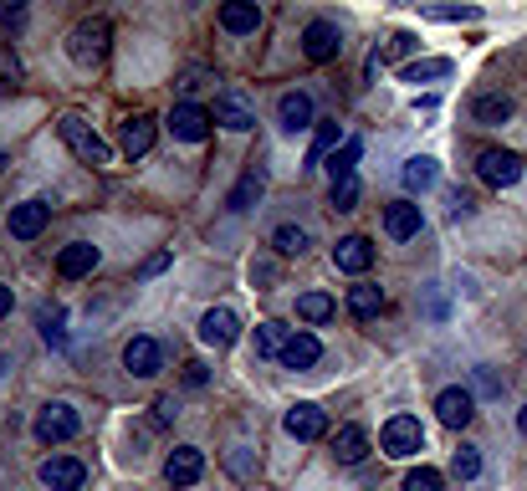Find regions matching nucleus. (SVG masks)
<instances>
[{"label": "nucleus", "mask_w": 527, "mask_h": 491, "mask_svg": "<svg viewBox=\"0 0 527 491\" xmlns=\"http://www.w3.org/2000/svg\"><path fill=\"white\" fill-rule=\"evenodd\" d=\"M108 21H82V26H72V36H67V57L77 62V67H98L103 57H108Z\"/></svg>", "instance_id": "nucleus-1"}, {"label": "nucleus", "mask_w": 527, "mask_h": 491, "mask_svg": "<svg viewBox=\"0 0 527 491\" xmlns=\"http://www.w3.org/2000/svg\"><path fill=\"white\" fill-rule=\"evenodd\" d=\"M57 128H62V139L72 144V154H77V159H87V164H98V169H108V164H113V149H108V144L98 139V133H93V128H87V118L67 113V118H62Z\"/></svg>", "instance_id": "nucleus-2"}, {"label": "nucleus", "mask_w": 527, "mask_h": 491, "mask_svg": "<svg viewBox=\"0 0 527 491\" xmlns=\"http://www.w3.org/2000/svg\"><path fill=\"white\" fill-rule=\"evenodd\" d=\"M379 451L394 456V461H405V456L425 451V430H420V420H415V415H394V420L379 430Z\"/></svg>", "instance_id": "nucleus-3"}, {"label": "nucleus", "mask_w": 527, "mask_h": 491, "mask_svg": "<svg viewBox=\"0 0 527 491\" xmlns=\"http://www.w3.org/2000/svg\"><path fill=\"white\" fill-rule=\"evenodd\" d=\"M77 430H82V420H77V410L67 405V399L41 405V415H36V440H41V445H62V440H72Z\"/></svg>", "instance_id": "nucleus-4"}, {"label": "nucleus", "mask_w": 527, "mask_h": 491, "mask_svg": "<svg viewBox=\"0 0 527 491\" xmlns=\"http://www.w3.org/2000/svg\"><path fill=\"white\" fill-rule=\"evenodd\" d=\"M476 180L492 185V190H507V185L522 180V159L507 154V149H481L476 154Z\"/></svg>", "instance_id": "nucleus-5"}, {"label": "nucleus", "mask_w": 527, "mask_h": 491, "mask_svg": "<svg viewBox=\"0 0 527 491\" xmlns=\"http://www.w3.org/2000/svg\"><path fill=\"white\" fill-rule=\"evenodd\" d=\"M36 476H41V486H47V491H82L87 466H82L77 456H47Z\"/></svg>", "instance_id": "nucleus-6"}, {"label": "nucleus", "mask_w": 527, "mask_h": 491, "mask_svg": "<svg viewBox=\"0 0 527 491\" xmlns=\"http://www.w3.org/2000/svg\"><path fill=\"white\" fill-rule=\"evenodd\" d=\"M338 52H343V31L333 21H313L302 31V57L307 62H333Z\"/></svg>", "instance_id": "nucleus-7"}, {"label": "nucleus", "mask_w": 527, "mask_h": 491, "mask_svg": "<svg viewBox=\"0 0 527 491\" xmlns=\"http://www.w3.org/2000/svg\"><path fill=\"white\" fill-rule=\"evenodd\" d=\"M123 369L134 374V379H154L159 369H164V348L154 343V338H128V348H123Z\"/></svg>", "instance_id": "nucleus-8"}, {"label": "nucleus", "mask_w": 527, "mask_h": 491, "mask_svg": "<svg viewBox=\"0 0 527 491\" xmlns=\"http://www.w3.org/2000/svg\"><path fill=\"white\" fill-rule=\"evenodd\" d=\"M282 430H287L292 440H323V435H328V415L313 405V399H302V405H292V410L282 415Z\"/></svg>", "instance_id": "nucleus-9"}, {"label": "nucleus", "mask_w": 527, "mask_h": 491, "mask_svg": "<svg viewBox=\"0 0 527 491\" xmlns=\"http://www.w3.org/2000/svg\"><path fill=\"white\" fill-rule=\"evenodd\" d=\"M210 123H215V113L200 108V103H180L169 113V133H174V139H185V144H200L210 133Z\"/></svg>", "instance_id": "nucleus-10"}, {"label": "nucleus", "mask_w": 527, "mask_h": 491, "mask_svg": "<svg viewBox=\"0 0 527 491\" xmlns=\"http://www.w3.org/2000/svg\"><path fill=\"white\" fill-rule=\"evenodd\" d=\"M241 338V318L231 307H210L205 318H200V343H210V348H231Z\"/></svg>", "instance_id": "nucleus-11"}, {"label": "nucleus", "mask_w": 527, "mask_h": 491, "mask_svg": "<svg viewBox=\"0 0 527 491\" xmlns=\"http://www.w3.org/2000/svg\"><path fill=\"white\" fill-rule=\"evenodd\" d=\"M435 415H441V425H451V430H466L471 415H476V394L471 389H441L435 394Z\"/></svg>", "instance_id": "nucleus-12"}, {"label": "nucleus", "mask_w": 527, "mask_h": 491, "mask_svg": "<svg viewBox=\"0 0 527 491\" xmlns=\"http://www.w3.org/2000/svg\"><path fill=\"white\" fill-rule=\"evenodd\" d=\"M205 476V456L195 451V445H174L169 461H164V481L169 486H195Z\"/></svg>", "instance_id": "nucleus-13"}, {"label": "nucleus", "mask_w": 527, "mask_h": 491, "mask_svg": "<svg viewBox=\"0 0 527 491\" xmlns=\"http://www.w3.org/2000/svg\"><path fill=\"white\" fill-rule=\"evenodd\" d=\"M333 266H338V272H348V277H364L369 266H374L369 236H343V241L333 246Z\"/></svg>", "instance_id": "nucleus-14"}, {"label": "nucleus", "mask_w": 527, "mask_h": 491, "mask_svg": "<svg viewBox=\"0 0 527 491\" xmlns=\"http://www.w3.org/2000/svg\"><path fill=\"white\" fill-rule=\"evenodd\" d=\"M420 205H410V200H394V205H384V236L389 241H415L420 236Z\"/></svg>", "instance_id": "nucleus-15"}, {"label": "nucleus", "mask_w": 527, "mask_h": 491, "mask_svg": "<svg viewBox=\"0 0 527 491\" xmlns=\"http://www.w3.org/2000/svg\"><path fill=\"white\" fill-rule=\"evenodd\" d=\"M47 215H52L47 200H21V205L11 210V236H16V241H36L41 231H47Z\"/></svg>", "instance_id": "nucleus-16"}, {"label": "nucleus", "mask_w": 527, "mask_h": 491, "mask_svg": "<svg viewBox=\"0 0 527 491\" xmlns=\"http://www.w3.org/2000/svg\"><path fill=\"white\" fill-rule=\"evenodd\" d=\"M369 456V430L364 425H338V435H333V461L338 466H359Z\"/></svg>", "instance_id": "nucleus-17"}, {"label": "nucleus", "mask_w": 527, "mask_h": 491, "mask_svg": "<svg viewBox=\"0 0 527 491\" xmlns=\"http://www.w3.org/2000/svg\"><path fill=\"white\" fill-rule=\"evenodd\" d=\"M215 123L231 128V133H246V128H256V108L241 93H221L215 98Z\"/></svg>", "instance_id": "nucleus-18"}, {"label": "nucleus", "mask_w": 527, "mask_h": 491, "mask_svg": "<svg viewBox=\"0 0 527 491\" xmlns=\"http://www.w3.org/2000/svg\"><path fill=\"white\" fill-rule=\"evenodd\" d=\"M507 118H512V98H507V93H476V98H471V123L502 128Z\"/></svg>", "instance_id": "nucleus-19"}, {"label": "nucleus", "mask_w": 527, "mask_h": 491, "mask_svg": "<svg viewBox=\"0 0 527 491\" xmlns=\"http://www.w3.org/2000/svg\"><path fill=\"white\" fill-rule=\"evenodd\" d=\"M93 266H98V246H87V241H72V246H62V256H57V272H62L67 282L87 277Z\"/></svg>", "instance_id": "nucleus-20"}, {"label": "nucleus", "mask_w": 527, "mask_h": 491, "mask_svg": "<svg viewBox=\"0 0 527 491\" xmlns=\"http://www.w3.org/2000/svg\"><path fill=\"white\" fill-rule=\"evenodd\" d=\"M221 26L231 36H251L261 26V6H256V0H226V6H221Z\"/></svg>", "instance_id": "nucleus-21"}, {"label": "nucleus", "mask_w": 527, "mask_h": 491, "mask_svg": "<svg viewBox=\"0 0 527 491\" xmlns=\"http://www.w3.org/2000/svg\"><path fill=\"white\" fill-rule=\"evenodd\" d=\"M277 123H282L287 133L313 128V98H307V93H282V103H277Z\"/></svg>", "instance_id": "nucleus-22"}, {"label": "nucleus", "mask_w": 527, "mask_h": 491, "mask_svg": "<svg viewBox=\"0 0 527 491\" xmlns=\"http://www.w3.org/2000/svg\"><path fill=\"white\" fill-rule=\"evenodd\" d=\"M318 359H323L318 333H292V338H287V348H282V364H287V369H313Z\"/></svg>", "instance_id": "nucleus-23"}, {"label": "nucleus", "mask_w": 527, "mask_h": 491, "mask_svg": "<svg viewBox=\"0 0 527 491\" xmlns=\"http://www.w3.org/2000/svg\"><path fill=\"white\" fill-rule=\"evenodd\" d=\"M154 149V118L149 113H134V118H123V154L128 159H139Z\"/></svg>", "instance_id": "nucleus-24"}, {"label": "nucleus", "mask_w": 527, "mask_h": 491, "mask_svg": "<svg viewBox=\"0 0 527 491\" xmlns=\"http://www.w3.org/2000/svg\"><path fill=\"white\" fill-rule=\"evenodd\" d=\"M359 159H364V144H359V139H348L343 149H333L328 164H323V169H328V180H333V185L354 180V164H359Z\"/></svg>", "instance_id": "nucleus-25"}, {"label": "nucleus", "mask_w": 527, "mask_h": 491, "mask_svg": "<svg viewBox=\"0 0 527 491\" xmlns=\"http://www.w3.org/2000/svg\"><path fill=\"white\" fill-rule=\"evenodd\" d=\"M287 338H292V328H282V323H256V338H251L256 359H282Z\"/></svg>", "instance_id": "nucleus-26"}, {"label": "nucleus", "mask_w": 527, "mask_h": 491, "mask_svg": "<svg viewBox=\"0 0 527 491\" xmlns=\"http://www.w3.org/2000/svg\"><path fill=\"white\" fill-rule=\"evenodd\" d=\"M379 307H384V292L374 282L348 287V312H354V318H379Z\"/></svg>", "instance_id": "nucleus-27"}, {"label": "nucleus", "mask_w": 527, "mask_h": 491, "mask_svg": "<svg viewBox=\"0 0 527 491\" xmlns=\"http://www.w3.org/2000/svg\"><path fill=\"white\" fill-rule=\"evenodd\" d=\"M261 190H267V174H261V169H246V174H241V185L231 190V210H236V215L251 210V205L261 200Z\"/></svg>", "instance_id": "nucleus-28"}, {"label": "nucleus", "mask_w": 527, "mask_h": 491, "mask_svg": "<svg viewBox=\"0 0 527 491\" xmlns=\"http://www.w3.org/2000/svg\"><path fill=\"white\" fill-rule=\"evenodd\" d=\"M400 180H405V190H430V185H435V159H430V154H415V159H405Z\"/></svg>", "instance_id": "nucleus-29"}, {"label": "nucleus", "mask_w": 527, "mask_h": 491, "mask_svg": "<svg viewBox=\"0 0 527 491\" xmlns=\"http://www.w3.org/2000/svg\"><path fill=\"white\" fill-rule=\"evenodd\" d=\"M297 318L302 323H328L333 318V297L328 292H302L297 297Z\"/></svg>", "instance_id": "nucleus-30"}, {"label": "nucleus", "mask_w": 527, "mask_h": 491, "mask_svg": "<svg viewBox=\"0 0 527 491\" xmlns=\"http://www.w3.org/2000/svg\"><path fill=\"white\" fill-rule=\"evenodd\" d=\"M41 338H47V348H67V312L62 307H41Z\"/></svg>", "instance_id": "nucleus-31"}, {"label": "nucleus", "mask_w": 527, "mask_h": 491, "mask_svg": "<svg viewBox=\"0 0 527 491\" xmlns=\"http://www.w3.org/2000/svg\"><path fill=\"white\" fill-rule=\"evenodd\" d=\"M272 246H277V256H302L313 241H307L302 226H277V231H272Z\"/></svg>", "instance_id": "nucleus-32"}, {"label": "nucleus", "mask_w": 527, "mask_h": 491, "mask_svg": "<svg viewBox=\"0 0 527 491\" xmlns=\"http://www.w3.org/2000/svg\"><path fill=\"white\" fill-rule=\"evenodd\" d=\"M338 139H343L338 123H323V128H318V139H313V149H307V169H313V164H328V154L338 149Z\"/></svg>", "instance_id": "nucleus-33"}, {"label": "nucleus", "mask_w": 527, "mask_h": 491, "mask_svg": "<svg viewBox=\"0 0 527 491\" xmlns=\"http://www.w3.org/2000/svg\"><path fill=\"white\" fill-rule=\"evenodd\" d=\"M435 77H451V62L446 57H430V62H410L405 67V82H435Z\"/></svg>", "instance_id": "nucleus-34"}, {"label": "nucleus", "mask_w": 527, "mask_h": 491, "mask_svg": "<svg viewBox=\"0 0 527 491\" xmlns=\"http://www.w3.org/2000/svg\"><path fill=\"white\" fill-rule=\"evenodd\" d=\"M451 471H456L461 481H476V476H481V451H476V445H461V451L451 456Z\"/></svg>", "instance_id": "nucleus-35"}, {"label": "nucleus", "mask_w": 527, "mask_h": 491, "mask_svg": "<svg viewBox=\"0 0 527 491\" xmlns=\"http://www.w3.org/2000/svg\"><path fill=\"white\" fill-rule=\"evenodd\" d=\"M405 491H446V476L435 471V466H420V471L405 476Z\"/></svg>", "instance_id": "nucleus-36"}, {"label": "nucleus", "mask_w": 527, "mask_h": 491, "mask_svg": "<svg viewBox=\"0 0 527 491\" xmlns=\"http://www.w3.org/2000/svg\"><path fill=\"white\" fill-rule=\"evenodd\" d=\"M420 47V36L415 31H400V36H389V52H374L379 62H400V57H410Z\"/></svg>", "instance_id": "nucleus-37"}, {"label": "nucleus", "mask_w": 527, "mask_h": 491, "mask_svg": "<svg viewBox=\"0 0 527 491\" xmlns=\"http://www.w3.org/2000/svg\"><path fill=\"white\" fill-rule=\"evenodd\" d=\"M446 205H451V220L476 215V195H471V190H451V195H446Z\"/></svg>", "instance_id": "nucleus-38"}, {"label": "nucleus", "mask_w": 527, "mask_h": 491, "mask_svg": "<svg viewBox=\"0 0 527 491\" xmlns=\"http://www.w3.org/2000/svg\"><path fill=\"white\" fill-rule=\"evenodd\" d=\"M425 16H430V21H476L481 11H471V6H430Z\"/></svg>", "instance_id": "nucleus-39"}, {"label": "nucleus", "mask_w": 527, "mask_h": 491, "mask_svg": "<svg viewBox=\"0 0 527 491\" xmlns=\"http://www.w3.org/2000/svg\"><path fill=\"white\" fill-rule=\"evenodd\" d=\"M333 205H338V210H354V205H359V180L333 185Z\"/></svg>", "instance_id": "nucleus-40"}, {"label": "nucleus", "mask_w": 527, "mask_h": 491, "mask_svg": "<svg viewBox=\"0 0 527 491\" xmlns=\"http://www.w3.org/2000/svg\"><path fill=\"white\" fill-rule=\"evenodd\" d=\"M476 389L481 394H507V379L497 369H476Z\"/></svg>", "instance_id": "nucleus-41"}, {"label": "nucleus", "mask_w": 527, "mask_h": 491, "mask_svg": "<svg viewBox=\"0 0 527 491\" xmlns=\"http://www.w3.org/2000/svg\"><path fill=\"white\" fill-rule=\"evenodd\" d=\"M205 82H210V67H190V72H180L174 87H180V93H195V87H205Z\"/></svg>", "instance_id": "nucleus-42"}, {"label": "nucleus", "mask_w": 527, "mask_h": 491, "mask_svg": "<svg viewBox=\"0 0 527 491\" xmlns=\"http://www.w3.org/2000/svg\"><path fill=\"white\" fill-rule=\"evenodd\" d=\"M174 415H180V405H174V394H164V399H154V420H159V425H169Z\"/></svg>", "instance_id": "nucleus-43"}, {"label": "nucleus", "mask_w": 527, "mask_h": 491, "mask_svg": "<svg viewBox=\"0 0 527 491\" xmlns=\"http://www.w3.org/2000/svg\"><path fill=\"white\" fill-rule=\"evenodd\" d=\"M185 384H190V389H205V384H210V369L190 359V364H185Z\"/></svg>", "instance_id": "nucleus-44"}, {"label": "nucleus", "mask_w": 527, "mask_h": 491, "mask_svg": "<svg viewBox=\"0 0 527 491\" xmlns=\"http://www.w3.org/2000/svg\"><path fill=\"white\" fill-rule=\"evenodd\" d=\"M164 266H169V251H154V256H149V261L139 266V277H159Z\"/></svg>", "instance_id": "nucleus-45"}, {"label": "nucleus", "mask_w": 527, "mask_h": 491, "mask_svg": "<svg viewBox=\"0 0 527 491\" xmlns=\"http://www.w3.org/2000/svg\"><path fill=\"white\" fill-rule=\"evenodd\" d=\"M11 302H16V297H11V287L0 282V318H6V312H11Z\"/></svg>", "instance_id": "nucleus-46"}, {"label": "nucleus", "mask_w": 527, "mask_h": 491, "mask_svg": "<svg viewBox=\"0 0 527 491\" xmlns=\"http://www.w3.org/2000/svg\"><path fill=\"white\" fill-rule=\"evenodd\" d=\"M517 430H522V435H527V405H522V410H517Z\"/></svg>", "instance_id": "nucleus-47"}, {"label": "nucleus", "mask_w": 527, "mask_h": 491, "mask_svg": "<svg viewBox=\"0 0 527 491\" xmlns=\"http://www.w3.org/2000/svg\"><path fill=\"white\" fill-rule=\"evenodd\" d=\"M0 164H6V154H0Z\"/></svg>", "instance_id": "nucleus-48"}]
</instances>
